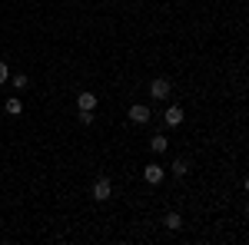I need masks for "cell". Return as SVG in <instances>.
Masks as SVG:
<instances>
[{
  "instance_id": "8fae6325",
  "label": "cell",
  "mask_w": 249,
  "mask_h": 245,
  "mask_svg": "<svg viewBox=\"0 0 249 245\" xmlns=\"http://www.w3.org/2000/svg\"><path fill=\"white\" fill-rule=\"evenodd\" d=\"M93 119H96V116H93V110H80V123H83V126H90Z\"/></svg>"
},
{
  "instance_id": "7c38bea8",
  "label": "cell",
  "mask_w": 249,
  "mask_h": 245,
  "mask_svg": "<svg viewBox=\"0 0 249 245\" xmlns=\"http://www.w3.org/2000/svg\"><path fill=\"white\" fill-rule=\"evenodd\" d=\"M27 83H30V80H27V73H17V76H14V86H17V90H23Z\"/></svg>"
},
{
  "instance_id": "3957f363",
  "label": "cell",
  "mask_w": 249,
  "mask_h": 245,
  "mask_svg": "<svg viewBox=\"0 0 249 245\" xmlns=\"http://www.w3.org/2000/svg\"><path fill=\"white\" fill-rule=\"evenodd\" d=\"M163 176H166V169H163L160 163H150V166L143 169V179H146L150 186H160V182H163Z\"/></svg>"
},
{
  "instance_id": "6da1fadb",
  "label": "cell",
  "mask_w": 249,
  "mask_h": 245,
  "mask_svg": "<svg viewBox=\"0 0 249 245\" xmlns=\"http://www.w3.org/2000/svg\"><path fill=\"white\" fill-rule=\"evenodd\" d=\"M110 196H113V182H110L107 176H100V179L93 182V199L96 202H107Z\"/></svg>"
},
{
  "instance_id": "ba28073f",
  "label": "cell",
  "mask_w": 249,
  "mask_h": 245,
  "mask_svg": "<svg viewBox=\"0 0 249 245\" xmlns=\"http://www.w3.org/2000/svg\"><path fill=\"white\" fill-rule=\"evenodd\" d=\"M163 222H166V229H173V232H179V229H183V215H179V212H170V215H166Z\"/></svg>"
},
{
  "instance_id": "8992f818",
  "label": "cell",
  "mask_w": 249,
  "mask_h": 245,
  "mask_svg": "<svg viewBox=\"0 0 249 245\" xmlns=\"http://www.w3.org/2000/svg\"><path fill=\"white\" fill-rule=\"evenodd\" d=\"M150 149H153V152H166V149H170V139H166L163 132H156L153 139H150Z\"/></svg>"
},
{
  "instance_id": "52a82bcc",
  "label": "cell",
  "mask_w": 249,
  "mask_h": 245,
  "mask_svg": "<svg viewBox=\"0 0 249 245\" xmlns=\"http://www.w3.org/2000/svg\"><path fill=\"white\" fill-rule=\"evenodd\" d=\"M77 106H80V110H96V93H80L77 96Z\"/></svg>"
},
{
  "instance_id": "7a4b0ae2",
  "label": "cell",
  "mask_w": 249,
  "mask_h": 245,
  "mask_svg": "<svg viewBox=\"0 0 249 245\" xmlns=\"http://www.w3.org/2000/svg\"><path fill=\"white\" fill-rule=\"evenodd\" d=\"M170 93H173L170 80H163V76H156L153 83H150V96H153V99H166Z\"/></svg>"
},
{
  "instance_id": "4fadbf2b",
  "label": "cell",
  "mask_w": 249,
  "mask_h": 245,
  "mask_svg": "<svg viewBox=\"0 0 249 245\" xmlns=\"http://www.w3.org/2000/svg\"><path fill=\"white\" fill-rule=\"evenodd\" d=\"M7 80H10V66H7V63H0V83H7Z\"/></svg>"
},
{
  "instance_id": "277c9868",
  "label": "cell",
  "mask_w": 249,
  "mask_h": 245,
  "mask_svg": "<svg viewBox=\"0 0 249 245\" xmlns=\"http://www.w3.org/2000/svg\"><path fill=\"white\" fill-rule=\"evenodd\" d=\"M130 119H133L136 126H143V123H150V119H153V113H150V106L136 103V106H130Z\"/></svg>"
},
{
  "instance_id": "9c48e42d",
  "label": "cell",
  "mask_w": 249,
  "mask_h": 245,
  "mask_svg": "<svg viewBox=\"0 0 249 245\" xmlns=\"http://www.w3.org/2000/svg\"><path fill=\"white\" fill-rule=\"evenodd\" d=\"M3 110H7L10 116H20V113H23V103H20L17 96H14V99H7V106H3Z\"/></svg>"
},
{
  "instance_id": "30bf717a",
  "label": "cell",
  "mask_w": 249,
  "mask_h": 245,
  "mask_svg": "<svg viewBox=\"0 0 249 245\" xmlns=\"http://www.w3.org/2000/svg\"><path fill=\"white\" fill-rule=\"evenodd\" d=\"M173 172H176V176H186V172H190V163H186V159H176V163H173Z\"/></svg>"
},
{
  "instance_id": "5b68a950",
  "label": "cell",
  "mask_w": 249,
  "mask_h": 245,
  "mask_svg": "<svg viewBox=\"0 0 249 245\" xmlns=\"http://www.w3.org/2000/svg\"><path fill=\"white\" fill-rule=\"evenodd\" d=\"M183 119H186V116H183V110H179V106H166V113H163V123H166L170 130H176Z\"/></svg>"
}]
</instances>
